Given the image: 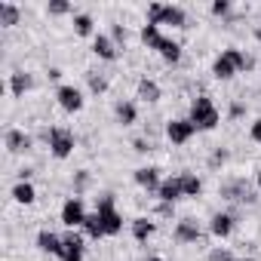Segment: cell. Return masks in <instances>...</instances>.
I'll use <instances>...</instances> for the list:
<instances>
[{
	"instance_id": "cell-1",
	"label": "cell",
	"mask_w": 261,
	"mask_h": 261,
	"mask_svg": "<svg viewBox=\"0 0 261 261\" xmlns=\"http://www.w3.org/2000/svg\"><path fill=\"white\" fill-rule=\"evenodd\" d=\"M188 120L197 126V133H212V129H218V123H221V111L215 108L212 95L200 92V95H194V98H191Z\"/></svg>"
},
{
	"instance_id": "cell-2",
	"label": "cell",
	"mask_w": 261,
	"mask_h": 261,
	"mask_svg": "<svg viewBox=\"0 0 261 261\" xmlns=\"http://www.w3.org/2000/svg\"><path fill=\"white\" fill-rule=\"evenodd\" d=\"M43 139H46L49 154L56 160H68L74 154V148H77V136L71 133V129H65V126H49L46 133H43Z\"/></svg>"
},
{
	"instance_id": "cell-3",
	"label": "cell",
	"mask_w": 261,
	"mask_h": 261,
	"mask_svg": "<svg viewBox=\"0 0 261 261\" xmlns=\"http://www.w3.org/2000/svg\"><path fill=\"white\" fill-rule=\"evenodd\" d=\"M95 212H98V218H101L108 237L123 233V215H120V209H117L114 194H98V197H95Z\"/></svg>"
},
{
	"instance_id": "cell-4",
	"label": "cell",
	"mask_w": 261,
	"mask_h": 261,
	"mask_svg": "<svg viewBox=\"0 0 261 261\" xmlns=\"http://www.w3.org/2000/svg\"><path fill=\"white\" fill-rule=\"evenodd\" d=\"M218 197L221 200H227V203H255L258 200V191L246 181V178H227V181H221L218 185Z\"/></svg>"
},
{
	"instance_id": "cell-5",
	"label": "cell",
	"mask_w": 261,
	"mask_h": 261,
	"mask_svg": "<svg viewBox=\"0 0 261 261\" xmlns=\"http://www.w3.org/2000/svg\"><path fill=\"white\" fill-rule=\"evenodd\" d=\"M172 240L178 246H194V243H206V233L197 218H178L172 227Z\"/></svg>"
},
{
	"instance_id": "cell-6",
	"label": "cell",
	"mask_w": 261,
	"mask_h": 261,
	"mask_svg": "<svg viewBox=\"0 0 261 261\" xmlns=\"http://www.w3.org/2000/svg\"><path fill=\"white\" fill-rule=\"evenodd\" d=\"M56 101H59V108H62L65 114H80L83 105H86L83 89L74 86V83H59V89H56Z\"/></svg>"
},
{
	"instance_id": "cell-7",
	"label": "cell",
	"mask_w": 261,
	"mask_h": 261,
	"mask_svg": "<svg viewBox=\"0 0 261 261\" xmlns=\"http://www.w3.org/2000/svg\"><path fill=\"white\" fill-rule=\"evenodd\" d=\"M86 203H83V197H68L65 203H62V212H59V218H62V224L68 227V230H77V227H83V221H86Z\"/></svg>"
},
{
	"instance_id": "cell-8",
	"label": "cell",
	"mask_w": 261,
	"mask_h": 261,
	"mask_svg": "<svg viewBox=\"0 0 261 261\" xmlns=\"http://www.w3.org/2000/svg\"><path fill=\"white\" fill-rule=\"evenodd\" d=\"M166 139H169V145H175V148H181V145H188L194 136H197V126L188 120V117H175V120H169L166 123Z\"/></svg>"
},
{
	"instance_id": "cell-9",
	"label": "cell",
	"mask_w": 261,
	"mask_h": 261,
	"mask_svg": "<svg viewBox=\"0 0 261 261\" xmlns=\"http://www.w3.org/2000/svg\"><path fill=\"white\" fill-rule=\"evenodd\" d=\"M62 240H65V249H62L59 261H83V255H86V237L77 233V230H68V233H62Z\"/></svg>"
},
{
	"instance_id": "cell-10",
	"label": "cell",
	"mask_w": 261,
	"mask_h": 261,
	"mask_svg": "<svg viewBox=\"0 0 261 261\" xmlns=\"http://www.w3.org/2000/svg\"><path fill=\"white\" fill-rule=\"evenodd\" d=\"M4 145H7V151L10 154H28L31 148H34V139L25 133V129H7V136H4Z\"/></svg>"
},
{
	"instance_id": "cell-11",
	"label": "cell",
	"mask_w": 261,
	"mask_h": 261,
	"mask_svg": "<svg viewBox=\"0 0 261 261\" xmlns=\"http://www.w3.org/2000/svg\"><path fill=\"white\" fill-rule=\"evenodd\" d=\"M133 178H136V185L139 188H145L148 194H154L157 197V191H160V185H163V178H160V169L157 166H139L136 172H133Z\"/></svg>"
},
{
	"instance_id": "cell-12",
	"label": "cell",
	"mask_w": 261,
	"mask_h": 261,
	"mask_svg": "<svg viewBox=\"0 0 261 261\" xmlns=\"http://www.w3.org/2000/svg\"><path fill=\"white\" fill-rule=\"evenodd\" d=\"M233 227H237V215L233 212H215L209 218V233L218 237V240H227L233 233Z\"/></svg>"
},
{
	"instance_id": "cell-13",
	"label": "cell",
	"mask_w": 261,
	"mask_h": 261,
	"mask_svg": "<svg viewBox=\"0 0 261 261\" xmlns=\"http://www.w3.org/2000/svg\"><path fill=\"white\" fill-rule=\"evenodd\" d=\"M237 74H240V68L233 65V59L227 56V49H221V53L215 56V62H212V77L224 83V80H233Z\"/></svg>"
},
{
	"instance_id": "cell-14",
	"label": "cell",
	"mask_w": 261,
	"mask_h": 261,
	"mask_svg": "<svg viewBox=\"0 0 261 261\" xmlns=\"http://www.w3.org/2000/svg\"><path fill=\"white\" fill-rule=\"evenodd\" d=\"M92 53H95L101 62H117V56H120V49H117V43L111 40V34H95V37H92Z\"/></svg>"
},
{
	"instance_id": "cell-15",
	"label": "cell",
	"mask_w": 261,
	"mask_h": 261,
	"mask_svg": "<svg viewBox=\"0 0 261 261\" xmlns=\"http://www.w3.org/2000/svg\"><path fill=\"white\" fill-rule=\"evenodd\" d=\"M181 197H185V191H181V175L163 178V185H160V191H157V200H160V203H178Z\"/></svg>"
},
{
	"instance_id": "cell-16",
	"label": "cell",
	"mask_w": 261,
	"mask_h": 261,
	"mask_svg": "<svg viewBox=\"0 0 261 261\" xmlns=\"http://www.w3.org/2000/svg\"><path fill=\"white\" fill-rule=\"evenodd\" d=\"M37 249L40 252H46V255H62V249H65V240L56 233V230H49V227H43L40 233H37Z\"/></svg>"
},
{
	"instance_id": "cell-17",
	"label": "cell",
	"mask_w": 261,
	"mask_h": 261,
	"mask_svg": "<svg viewBox=\"0 0 261 261\" xmlns=\"http://www.w3.org/2000/svg\"><path fill=\"white\" fill-rule=\"evenodd\" d=\"M129 230H133V240L136 243H148L157 233V221H151L148 215H139V218L129 221Z\"/></svg>"
},
{
	"instance_id": "cell-18",
	"label": "cell",
	"mask_w": 261,
	"mask_h": 261,
	"mask_svg": "<svg viewBox=\"0 0 261 261\" xmlns=\"http://www.w3.org/2000/svg\"><path fill=\"white\" fill-rule=\"evenodd\" d=\"M136 95H139L145 105H157V101L163 98V89H160V83H157L154 77H142L139 86H136Z\"/></svg>"
},
{
	"instance_id": "cell-19",
	"label": "cell",
	"mask_w": 261,
	"mask_h": 261,
	"mask_svg": "<svg viewBox=\"0 0 261 261\" xmlns=\"http://www.w3.org/2000/svg\"><path fill=\"white\" fill-rule=\"evenodd\" d=\"M160 25H172V28H191V25H188V13H185V7H172V4H163Z\"/></svg>"
},
{
	"instance_id": "cell-20",
	"label": "cell",
	"mask_w": 261,
	"mask_h": 261,
	"mask_svg": "<svg viewBox=\"0 0 261 261\" xmlns=\"http://www.w3.org/2000/svg\"><path fill=\"white\" fill-rule=\"evenodd\" d=\"M114 117H117V123H120V126H133V123L139 120V108H136V101L120 98V101L114 105Z\"/></svg>"
},
{
	"instance_id": "cell-21",
	"label": "cell",
	"mask_w": 261,
	"mask_h": 261,
	"mask_svg": "<svg viewBox=\"0 0 261 261\" xmlns=\"http://www.w3.org/2000/svg\"><path fill=\"white\" fill-rule=\"evenodd\" d=\"M31 89H34V77L28 71L10 74V92H13V98H25V92H31Z\"/></svg>"
},
{
	"instance_id": "cell-22",
	"label": "cell",
	"mask_w": 261,
	"mask_h": 261,
	"mask_svg": "<svg viewBox=\"0 0 261 261\" xmlns=\"http://www.w3.org/2000/svg\"><path fill=\"white\" fill-rule=\"evenodd\" d=\"M157 53H160V59H163L166 65H172V68H175V65L181 62V56H185L181 43H178V40H172V37H163V43H160V49H157Z\"/></svg>"
},
{
	"instance_id": "cell-23",
	"label": "cell",
	"mask_w": 261,
	"mask_h": 261,
	"mask_svg": "<svg viewBox=\"0 0 261 261\" xmlns=\"http://www.w3.org/2000/svg\"><path fill=\"white\" fill-rule=\"evenodd\" d=\"M10 197H13L19 206H34V200H37V188H34L31 181H16L13 191H10Z\"/></svg>"
},
{
	"instance_id": "cell-24",
	"label": "cell",
	"mask_w": 261,
	"mask_h": 261,
	"mask_svg": "<svg viewBox=\"0 0 261 261\" xmlns=\"http://www.w3.org/2000/svg\"><path fill=\"white\" fill-rule=\"evenodd\" d=\"M139 40L148 46V49H160V43H163V31H160V25H151V22H145L142 25V31H139Z\"/></svg>"
},
{
	"instance_id": "cell-25",
	"label": "cell",
	"mask_w": 261,
	"mask_h": 261,
	"mask_svg": "<svg viewBox=\"0 0 261 261\" xmlns=\"http://www.w3.org/2000/svg\"><path fill=\"white\" fill-rule=\"evenodd\" d=\"M83 237H86V240H95V243L108 237V230H105L98 212H89V215H86V221H83Z\"/></svg>"
},
{
	"instance_id": "cell-26",
	"label": "cell",
	"mask_w": 261,
	"mask_h": 261,
	"mask_svg": "<svg viewBox=\"0 0 261 261\" xmlns=\"http://www.w3.org/2000/svg\"><path fill=\"white\" fill-rule=\"evenodd\" d=\"M181 191H185V197H191V200L203 197V178H200L197 172H181Z\"/></svg>"
},
{
	"instance_id": "cell-27",
	"label": "cell",
	"mask_w": 261,
	"mask_h": 261,
	"mask_svg": "<svg viewBox=\"0 0 261 261\" xmlns=\"http://www.w3.org/2000/svg\"><path fill=\"white\" fill-rule=\"evenodd\" d=\"M74 34L77 37H95V19L89 13H74Z\"/></svg>"
},
{
	"instance_id": "cell-28",
	"label": "cell",
	"mask_w": 261,
	"mask_h": 261,
	"mask_svg": "<svg viewBox=\"0 0 261 261\" xmlns=\"http://www.w3.org/2000/svg\"><path fill=\"white\" fill-rule=\"evenodd\" d=\"M22 22V10L16 4H0V25L4 28H16Z\"/></svg>"
},
{
	"instance_id": "cell-29",
	"label": "cell",
	"mask_w": 261,
	"mask_h": 261,
	"mask_svg": "<svg viewBox=\"0 0 261 261\" xmlns=\"http://www.w3.org/2000/svg\"><path fill=\"white\" fill-rule=\"evenodd\" d=\"M86 83H89V92L92 95H105L108 86H111L108 74H101V71H86Z\"/></svg>"
},
{
	"instance_id": "cell-30",
	"label": "cell",
	"mask_w": 261,
	"mask_h": 261,
	"mask_svg": "<svg viewBox=\"0 0 261 261\" xmlns=\"http://www.w3.org/2000/svg\"><path fill=\"white\" fill-rule=\"evenodd\" d=\"M89 181H92V175H89L86 169H77L74 178H71V185H74V197H83V191L89 188Z\"/></svg>"
},
{
	"instance_id": "cell-31",
	"label": "cell",
	"mask_w": 261,
	"mask_h": 261,
	"mask_svg": "<svg viewBox=\"0 0 261 261\" xmlns=\"http://www.w3.org/2000/svg\"><path fill=\"white\" fill-rule=\"evenodd\" d=\"M46 13H49V16H74V7L68 4V0H49V4H46Z\"/></svg>"
},
{
	"instance_id": "cell-32",
	"label": "cell",
	"mask_w": 261,
	"mask_h": 261,
	"mask_svg": "<svg viewBox=\"0 0 261 261\" xmlns=\"http://www.w3.org/2000/svg\"><path fill=\"white\" fill-rule=\"evenodd\" d=\"M227 157H230V154H227V148H221V145H218V148H212V154H209V169H221V166L227 163Z\"/></svg>"
},
{
	"instance_id": "cell-33",
	"label": "cell",
	"mask_w": 261,
	"mask_h": 261,
	"mask_svg": "<svg viewBox=\"0 0 261 261\" xmlns=\"http://www.w3.org/2000/svg\"><path fill=\"white\" fill-rule=\"evenodd\" d=\"M111 40L117 43V49H120V46H126V40H129V28L114 22V25H111Z\"/></svg>"
},
{
	"instance_id": "cell-34",
	"label": "cell",
	"mask_w": 261,
	"mask_h": 261,
	"mask_svg": "<svg viewBox=\"0 0 261 261\" xmlns=\"http://www.w3.org/2000/svg\"><path fill=\"white\" fill-rule=\"evenodd\" d=\"M206 261H237V258L230 255V249H224V246H212L209 255H206Z\"/></svg>"
},
{
	"instance_id": "cell-35",
	"label": "cell",
	"mask_w": 261,
	"mask_h": 261,
	"mask_svg": "<svg viewBox=\"0 0 261 261\" xmlns=\"http://www.w3.org/2000/svg\"><path fill=\"white\" fill-rule=\"evenodd\" d=\"M212 16H230V0H215V4H212Z\"/></svg>"
},
{
	"instance_id": "cell-36",
	"label": "cell",
	"mask_w": 261,
	"mask_h": 261,
	"mask_svg": "<svg viewBox=\"0 0 261 261\" xmlns=\"http://www.w3.org/2000/svg\"><path fill=\"white\" fill-rule=\"evenodd\" d=\"M227 117H230V120H240V117H246V105H243V101H230V108H227Z\"/></svg>"
},
{
	"instance_id": "cell-37",
	"label": "cell",
	"mask_w": 261,
	"mask_h": 261,
	"mask_svg": "<svg viewBox=\"0 0 261 261\" xmlns=\"http://www.w3.org/2000/svg\"><path fill=\"white\" fill-rule=\"evenodd\" d=\"M133 148H136L139 154H148V151H154V148H151V139H148V136H139V139H133Z\"/></svg>"
},
{
	"instance_id": "cell-38",
	"label": "cell",
	"mask_w": 261,
	"mask_h": 261,
	"mask_svg": "<svg viewBox=\"0 0 261 261\" xmlns=\"http://www.w3.org/2000/svg\"><path fill=\"white\" fill-rule=\"evenodd\" d=\"M157 215L160 218H175V203H160L157 200Z\"/></svg>"
},
{
	"instance_id": "cell-39",
	"label": "cell",
	"mask_w": 261,
	"mask_h": 261,
	"mask_svg": "<svg viewBox=\"0 0 261 261\" xmlns=\"http://www.w3.org/2000/svg\"><path fill=\"white\" fill-rule=\"evenodd\" d=\"M249 139H252L255 145H261V117L252 120V126H249Z\"/></svg>"
},
{
	"instance_id": "cell-40",
	"label": "cell",
	"mask_w": 261,
	"mask_h": 261,
	"mask_svg": "<svg viewBox=\"0 0 261 261\" xmlns=\"http://www.w3.org/2000/svg\"><path fill=\"white\" fill-rule=\"evenodd\" d=\"M160 13H163V4H151L148 7V22L151 25H160Z\"/></svg>"
},
{
	"instance_id": "cell-41",
	"label": "cell",
	"mask_w": 261,
	"mask_h": 261,
	"mask_svg": "<svg viewBox=\"0 0 261 261\" xmlns=\"http://www.w3.org/2000/svg\"><path fill=\"white\" fill-rule=\"evenodd\" d=\"M31 175H34V169H28V166L19 169V181H31Z\"/></svg>"
},
{
	"instance_id": "cell-42",
	"label": "cell",
	"mask_w": 261,
	"mask_h": 261,
	"mask_svg": "<svg viewBox=\"0 0 261 261\" xmlns=\"http://www.w3.org/2000/svg\"><path fill=\"white\" fill-rule=\"evenodd\" d=\"M46 77H49V80H62V68H49Z\"/></svg>"
},
{
	"instance_id": "cell-43",
	"label": "cell",
	"mask_w": 261,
	"mask_h": 261,
	"mask_svg": "<svg viewBox=\"0 0 261 261\" xmlns=\"http://www.w3.org/2000/svg\"><path fill=\"white\" fill-rule=\"evenodd\" d=\"M252 34H255V40L261 43V25H255V28H252Z\"/></svg>"
},
{
	"instance_id": "cell-44",
	"label": "cell",
	"mask_w": 261,
	"mask_h": 261,
	"mask_svg": "<svg viewBox=\"0 0 261 261\" xmlns=\"http://www.w3.org/2000/svg\"><path fill=\"white\" fill-rule=\"evenodd\" d=\"M255 188L261 191V169H258V175H255Z\"/></svg>"
},
{
	"instance_id": "cell-45",
	"label": "cell",
	"mask_w": 261,
	"mask_h": 261,
	"mask_svg": "<svg viewBox=\"0 0 261 261\" xmlns=\"http://www.w3.org/2000/svg\"><path fill=\"white\" fill-rule=\"evenodd\" d=\"M148 261H166V258H160V255H151V258H148Z\"/></svg>"
},
{
	"instance_id": "cell-46",
	"label": "cell",
	"mask_w": 261,
	"mask_h": 261,
	"mask_svg": "<svg viewBox=\"0 0 261 261\" xmlns=\"http://www.w3.org/2000/svg\"><path fill=\"white\" fill-rule=\"evenodd\" d=\"M237 261H255V258H237Z\"/></svg>"
}]
</instances>
